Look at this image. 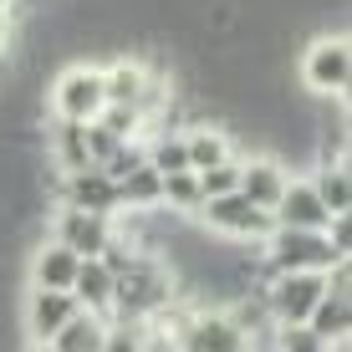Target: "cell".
<instances>
[{"mask_svg": "<svg viewBox=\"0 0 352 352\" xmlns=\"http://www.w3.org/2000/svg\"><path fill=\"white\" fill-rule=\"evenodd\" d=\"M199 189H204V199L235 194V189H240V153H235V159H225V164H214V168H204V174H199Z\"/></svg>", "mask_w": 352, "mask_h": 352, "instance_id": "obj_23", "label": "cell"}, {"mask_svg": "<svg viewBox=\"0 0 352 352\" xmlns=\"http://www.w3.org/2000/svg\"><path fill=\"white\" fill-rule=\"evenodd\" d=\"M261 296H265L271 322H307L311 307L327 296V276L322 271H286V276H271V286Z\"/></svg>", "mask_w": 352, "mask_h": 352, "instance_id": "obj_5", "label": "cell"}, {"mask_svg": "<svg viewBox=\"0 0 352 352\" xmlns=\"http://www.w3.org/2000/svg\"><path fill=\"white\" fill-rule=\"evenodd\" d=\"M265 342H271V352H327L332 347V342H322L307 322H276L271 332H265Z\"/></svg>", "mask_w": 352, "mask_h": 352, "instance_id": "obj_21", "label": "cell"}, {"mask_svg": "<svg viewBox=\"0 0 352 352\" xmlns=\"http://www.w3.org/2000/svg\"><path fill=\"white\" fill-rule=\"evenodd\" d=\"M97 123H102L107 133H113V138H138V133H143V118H138V107H128V102H102Z\"/></svg>", "mask_w": 352, "mask_h": 352, "instance_id": "obj_22", "label": "cell"}, {"mask_svg": "<svg viewBox=\"0 0 352 352\" xmlns=\"http://www.w3.org/2000/svg\"><path fill=\"white\" fill-rule=\"evenodd\" d=\"M77 265H82V256H72L62 240H46V245L31 256V286H41V291H72Z\"/></svg>", "mask_w": 352, "mask_h": 352, "instance_id": "obj_14", "label": "cell"}, {"mask_svg": "<svg viewBox=\"0 0 352 352\" xmlns=\"http://www.w3.org/2000/svg\"><path fill=\"white\" fill-rule=\"evenodd\" d=\"M271 220L281 230H327L332 214H327V204L317 199L311 179H286V189H281V199H276Z\"/></svg>", "mask_w": 352, "mask_h": 352, "instance_id": "obj_10", "label": "cell"}, {"mask_svg": "<svg viewBox=\"0 0 352 352\" xmlns=\"http://www.w3.org/2000/svg\"><path fill=\"white\" fill-rule=\"evenodd\" d=\"M210 235H225V240H240V245H261L265 235L276 230L271 210H261V204H250L245 194H220V199H204L199 214H194Z\"/></svg>", "mask_w": 352, "mask_h": 352, "instance_id": "obj_4", "label": "cell"}, {"mask_svg": "<svg viewBox=\"0 0 352 352\" xmlns=\"http://www.w3.org/2000/svg\"><path fill=\"white\" fill-rule=\"evenodd\" d=\"M311 189L327 204V214H352V168H347V159H322Z\"/></svg>", "mask_w": 352, "mask_h": 352, "instance_id": "obj_18", "label": "cell"}, {"mask_svg": "<svg viewBox=\"0 0 352 352\" xmlns=\"http://www.w3.org/2000/svg\"><path fill=\"white\" fill-rule=\"evenodd\" d=\"M31 352H52V347H31Z\"/></svg>", "mask_w": 352, "mask_h": 352, "instance_id": "obj_25", "label": "cell"}, {"mask_svg": "<svg viewBox=\"0 0 352 352\" xmlns=\"http://www.w3.org/2000/svg\"><path fill=\"white\" fill-rule=\"evenodd\" d=\"M10 6H16V0H0V16H10Z\"/></svg>", "mask_w": 352, "mask_h": 352, "instance_id": "obj_24", "label": "cell"}, {"mask_svg": "<svg viewBox=\"0 0 352 352\" xmlns=\"http://www.w3.org/2000/svg\"><path fill=\"white\" fill-rule=\"evenodd\" d=\"M204 204V189H199V174L184 168V174H164V214H179V220H194Z\"/></svg>", "mask_w": 352, "mask_h": 352, "instance_id": "obj_20", "label": "cell"}, {"mask_svg": "<svg viewBox=\"0 0 352 352\" xmlns=\"http://www.w3.org/2000/svg\"><path fill=\"white\" fill-rule=\"evenodd\" d=\"M307 327L322 337V342H342V337H352V296H327L311 307V317H307Z\"/></svg>", "mask_w": 352, "mask_h": 352, "instance_id": "obj_19", "label": "cell"}, {"mask_svg": "<svg viewBox=\"0 0 352 352\" xmlns=\"http://www.w3.org/2000/svg\"><path fill=\"white\" fill-rule=\"evenodd\" d=\"M113 291H118V276L107 271L97 256L82 261L77 276H72V296H77L82 311H97V317H107V311H113Z\"/></svg>", "mask_w": 352, "mask_h": 352, "instance_id": "obj_12", "label": "cell"}, {"mask_svg": "<svg viewBox=\"0 0 352 352\" xmlns=\"http://www.w3.org/2000/svg\"><path fill=\"white\" fill-rule=\"evenodd\" d=\"M301 87L317 97H347L352 87V41L347 31H322L301 52Z\"/></svg>", "mask_w": 352, "mask_h": 352, "instance_id": "obj_2", "label": "cell"}, {"mask_svg": "<svg viewBox=\"0 0 352 352\" xmlns=\"http://www.w3.org/2000/svg\"><path fill=\"white\" fill-rule=\"evenodd\" d=\"M118 199H123V214H153V210H164V174H159V168H148V159H143L123 184H118Z\"/></svg>", "mask_w": 352, "mask_h": 352, "instance_id": "obj_15", "label": "cell"}, {"mask_svg": "<svg viewBox=\"0 0 352 352\" xmlns=\"http://www.w3.org/2000/svg\"><path fill=\"white\" fill-rule=\"evenodd\" d=\"M261 256H265V265H271L276 276H286V271H327V265L347 261V256L332 250V240H327L322 230H281V225L261 240Z\"/></svg>", "mask_w": 352, "mask_h": 352, "instance_id": "obj_3", "label": "cell"}, {"mask_svg": "<svg viewBox=\"0 0 352 352\" xmlns=\"http://www.w3.org/2000/svg\"><path fill=\"white\" fill-rule=\"evenodd\" d=\"M46 240H62L72 256L92 261V256H102L107 240H113V220H107V214H87V210H67L62 204V210L52 214V235Z\"/></svg>", "mask_w": 352, "mask_h": 352, "instance_id": "obj_8", "label": "cell"}, {"mask_svg": "<svg viewBox=\"0 0 352 352\" xmlns=\"http://www.w3.org/2000/svg\"><path fill=\"white\" fill-rule=\"evenodd\" d=\"M107 332H113V322L107 317H97V311H77L62 332L52 337V352H102L107 347Z\"/></svg>", "mask_w": 352, "mask_h": 352, "instance_id": "obj_16", "label": "cell"}, {"mask_svg": "<svg viewBox=\"0 0 352 352\" xmlns=\"http://www.w3.org/2000/svg\"><path fill=\"white\" fill-rule=\"evenodd\" d=\"M184 153H189V168H194V174H204V168L235 159V143H230L225 128L204 123V128H189V133H184Z\"/></svg>", "mask_w": 352, "mask_h": 352, "instance_id": "obj_17", "label": "cell"}, {"mask_svg": "<svg viewBox=\"0 0 352 352\" xmlns=\"http://www.w3.org/2000/svg\"><path fill=\"white\" fill-rule=\"evenodd\" d=\"M56 194H62L67 210H87V214H123V199H118V184L102 174V168H72V174L56 179Z\"/></svg>", "mask_w": 352, "mask_h": 352, "instance_id": "obj_7", "label": "cell"}, {"mask_svg": "<svg viewBox=\"0 0 352 352\" xmlns=\"http://www.w3.org/2000/svg\"><path fill=\"white\" fill-rule=\"evenodd\" d=\"M107 92H102V67L92 62H72L52 77V92H46V107H52L56 123H97Z\"/></svg>", "mask_w": 352, "mask_h": 352, "instance_id": "obj_1", "label": "cell"}, {"mask_svg": "<svg viewBox=\"0 0 352 352\" xmlns=\"http://www.w3.org/2000/svg\"><path fill=\"white\" fill-rule=\"evenodd\" d=\"M179 352H250V337L225 317V307H194L179 332Z\"/></svg>", "mask_w": 352, "mask_h": 352, "instance_id": "obj_6", "label": "cell"}, {"mask_svg": "<svg viewBox=\"0 0 352 352\" xmlns=\"http://www.w3.org/2000/svg\"><path fill=\"white\" fill-rule=\"evenodd\" d=\"M148 82H153V67L138 62V56H118V62L102 67V92H107V102L138 107V97L148 92Z\"/></svg>", "mask_w": 352, "mask_h": 352, "instance_id": "obj_13", "label": "cell"}, {"mask_svg": "<svg viewBox=\"0 0 352 352\" xmlns=\"http://www.w3.org/2000/svg\"><path fill=\"white\" fill-rule=\"evenodd\" d=\"M286 179L291 174H286V164L276 159V153H250V159H240V194H245L250 204H261V210H276Z\"/></svg>", "mask_w": 352, "mask_h": 352, "instance_id": "obj_11", "label": "cell"}, {"mask_svg": "<svg viewBox=\"0 0 352 352\" xmlns=\"http://www.w3.org/2000/svg\"><path fill=\"white\" fill-rule=\"evenodd\" d=\"M77 296L72 291H41V286H31V296H26V337H31V347H46L62 327L77 317Z\"/></svg>", "mask_w": 352, "mask_h": 352, "instance_id": "obj_9", "label": "cell"}]
</instances>
